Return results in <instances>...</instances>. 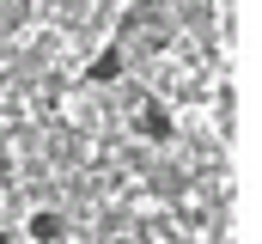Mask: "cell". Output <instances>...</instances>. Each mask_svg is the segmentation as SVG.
<instances>
[{
    "mask_svg": "<svg viewBox=\"0 0 262 244\" xmlns=\"http://www.w3.org/2000/svg\"><path fill=\"white\" fill-rule=\"evenodd\" d=\"M85 79H92V86H110V79H122V43L98 49V55H92V67H85Z\"/></svg>",
    "mask_w": 262,
    "mask_h": 244,
    "instance_id": "obj_1",
    "label": "cell"
},
{
    "mask_svg": "<svg viewBox=\"0 0 262 244\" xmlns=\"http://www.w3.org/2000/svg\"><path fill=\"white\" fill-rule=\"evenodd\" d=\"M134 128H140L146 140H171V110H165L159 98H146V104H140V122H134Z\"/></svg>",
    "mask_w": 262,
    "mask_h": 244,
    "instance_id": "obj_2",
    "label": "cell"
},
{
    "mask_svg": "<svg viewBox=\"0 0 262 244\" xmlns=\"http://www.w3.org/2000/svg\"><path fill=\"white\" fill-rule=\"evenodd\" d=\"M61 232H67V220L55 214V208H43V214H31V238H37V244H55Z\"/></svg>",
    "mask_w": 262,
    "mask_h": 244,
    "instance_id": "obj_3",
    "label": "cell"
}]
</instances>
